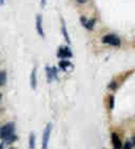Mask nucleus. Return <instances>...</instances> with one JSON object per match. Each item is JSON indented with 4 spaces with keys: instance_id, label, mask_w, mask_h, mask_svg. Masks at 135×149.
I'll return each instance as SVG.
<instances>
[{
    "instance_id": "1",
    "label": "nucleus",
    "mask_w": 135,
    "mask_h": 149,
    "mask_svg": "<svg viewBox=\"0 0 135 149\" xmlns=\"http://www.w3.org/2000/svg\"><path fill=\"white\" fill-rule=\"evenodd\" d=\"M15 125L13 122L6 123L0 129V138L4 140L5 143L11 144L15 141L17 136L14 134Z\"/></svg>"
},
{
    "instance_id": "2",
    "label": "nucleus",
    "mask_w": 135,
    "mask_h": 149,
    "mask_svg": "<svg viewBox=\"0 0 135 149\" xmlns=\"http://www.w3.org/2000/svg\"><path fill=\"white\" fill-rule=\"evenodd\" d=\"M104 44H108L112 46H119L121 44V40L114 34H108L105 35L102 39Z\"/></svg>"
},
{
    "instance_id": "3",
    "label": "nucleus",
    "mask_w": 135,
    "mask_h": 149,
    "mask_svg": "<svg viewBox=\"0 0 135 149\" xmlns=\"http://www.w3.org/2000/svg\"><path fill=\"white\" fill-rule=\"evenodd\" d=\"M52 130V125L51 123H47L46 128L44 129L43 132V136H42V149H48V144L49 138Z\"/></svg>"
},
{
    "instance_id": "4",
    "label": "nucleus",
    "mask_w": 135,
    "mask_h": 149,
    "mask_svg": "<svg viewBox=\"0 0 135 149\" xmlns=\"http://www.w3.org/2000/svg\"><path fill=\"white\" fill-rule=\"evenodd\" d=\"M57 56H58V58L61 59L71 58L72 56V53L69 47L61 46L58 49Z\"/></svg>"
},
{
    "instance_id": "5",
    "label": "nucleus",
    "mask_w": 135,
    "mask_h": 149,
    "mask_svg": "<svg viewBox=\"0 0 135 149\" xmlns=\"http://www.w3.org/2000/svg\"><path fill=\"white\" fill-rule=\"evenodd\" d=\"M46 72L47 81L49 83L57 79V69L55 67H46Z\"/></svg>"
},
{
    "instance_id": "6",
    "label": "nucleus",
    "mask_w": 135,
    "mask_h": 149,
    "mask_svg": "<svg viewBox=\"0 0 135 149\" xmlns=\"http://www.w3.org/2000/svg\"><path fill=\"white\" fill-rule=\"evenodd\" d=\"M36 28L37 33L40 36L44 37V32L43 28V20H42V16L41 15H38L36 18Z\"/></svg>"
},
{
    "instance_id": "7",
    "label": "nucleus",
    "mask_w": 135,
    "mask_h": 149,
    "mask_svg": "<svg viewBox=\"0 0 135 149\" xmlns=\"http://www.w3.org/2000/svg\"><path fill=\"white\" fill-rule=\"evenodd\" d=\"M80 21H81L82 25L88 30L93 29L95 25V23H96V21L94 19H88L85 17H81V19H80Z\"/></svg>"
},
{
    "instance_id": "8",
    "label": "nucleus",
    "mask_w": 135,
    "mask_h": 149,
    "mask_svg": "<svg viewBox=\"0 0 135 149\" xmlns=\"http://www.w3.org/2000/svg\"><path fill=\"white\" fill-rule=\"evenodd\" d=\"M111 139L113 145V149H121L122 144L119 139V136L116 133L112 134Z\"/></svg>"
},
{
    "instance_id": "9",
    "label": "nucleus",
    "mask_w": 135,
    "mask_h": 149,
    "mask_svg": "<svg viewBox=\"0 0 135 149\" xmlns=\"http://www.w3.org/2000/svg\"><path fill=\"white\" fill-rule=\"evenodd\" d=\"M61 33H62V34H63L65 40V41L67 42V44H71L69 35L68 34V32H67L66 24H65V23L64 20H61Z\"/></svg>"
},
{
    "instance_id": "10",
    "label": "nucleus",
    "mask_w": 135,
    "mask_h": 149,
    "mask_svg": "<svg viewBox=\"0 0 135 149\" xmlns=\"http://www.w3.org/2000/svg\"><path fill=\"white\" fill-rule=\"evenodd\" d=\"M31 87L35 90L37 86V75H36V68H34L32 71L31 74Z\"/></svg>"
},
{
    "instance_id": "11",
    "label": "nucleus",
    "mask_w": 135,
    "mask_h": 149,
    "mask_svg": "<svg viewBox=\"0 0 135 149\" xmlns=\"http://www.w3.org/2000/svg\"><path fill=\"white\" fill-rule=\"evenodd\" d=\"M59 68L61 69H63L64 71H68L70 68H72V64L69 61L67 60H61L59 63Z\"/></svg>"
},
{
    "instance_id": "12",
    "label": "nucleus",
    "mask_w": 135,
    "mask_h": 149,
    "mask_svg": "<svg viewBox=\"0 0 135 149\" xmlns=\"http://www.w3.org/2000/svg\"><path fill=\"white\" fill-rule=\"evenodd\" d=\"M29 149H35L36 146V136L34 133H31L29 136Z\"/></svg>"
},
{
    "instance_id": "13",
    "label": "nucleus",
    "mask_w": 135,
    "mask_h": 149,
    "mask_svg": "<svg viewBox=\"0 0 135 149\" xmlns=\"http://www.w3.org/2000/svg\"><path fill=\"white\" fill-rule=\"evenodd\" d=\"M7 81V73L6 71H0V87L3 86Z\"/></svg>"
},
{
    "instance_id": "14",
    "label": "nucleus",
    "mask_w": 135,
    "mask_h": 149,
    "mask_svg": "<svg viewBox=\"0 0 135 149\" xmlns=\"http://www.w3.org/2000/svg\"><path fill=\"white\" fill-rule=\"evenodd\" d=\"M109 108L111 109H113L114 107V98L113 96H111L109 97Z\"/></svg>"
},
{
    "instance_id": "15",
    "label": "nucleus",
    "mask_w": 135,
    "mask_h": 149,
    "mask_svg": "<svg viewBox=\"0 0 135 149\" xmlns=\"http://www.w3.org/2000/svg\"><path fill=\"white\" fill-rule=\"evenodd\" d=\"M132 148V144L131 142H127L125 144V146L123 147V149H131Z\"/></svg>"
},
{
    "instance_id": "16",
    "label": "nucleus",
    "mask_w": 135,
    "mask_h": 149,
    "mask_svg": "<svg viewBox=\"0 0 135 149\" xmlns=\"http://www.w3.org/2000/svg\"><path fill=\"white\" fill-rule=\"evenodd\" d=\"M46 2H47V0H40L41 6H42V7H45V6L46 5Z\"/></svg>"
},
{
    "instance_id": "17",
    "label": "nucleus",
    "mask_w": 135,
    "mask_h": 149,
    "mask_svg": "<svg viewBox=\"0 0 135 149\" xmlns=\"http://www.w3.org/2000/svg\"><path fill=\"white\" fill-rule=\"evenodd\" d=\"M76 1L77 3H79L80 4H84L87 1V0H76Z\"/></svg>"
},
{
    "instance_id": "18",
    "label": "nucleus",
    "mask_w": 135,
    "mask_h": 149,
    "mask_svg": "<svg viewBox=\"0 0 135 149\" xmlns=\"http://www.w3.org/2000/svg\"><path fill=\"white\" fill-rule=\"evenodd\" d=\"M5 4V0H0V6H3Z\"/></svg>"
},
{
    "instance_id": "19",
    "label": "nucleus",
    "mask_w": 135,
    "mask_h": 149,
    "mask_svg": "<svg viewBox=\"0 0 135 149\" xmlns=\"http://www.w3.org/2000/svg\"><path fill=\"white\" fill-rule=\"evenodd\" d=\"M1 98H2V95H1V94H0V100H1Z\"/></svg>"
}]
</instances>
